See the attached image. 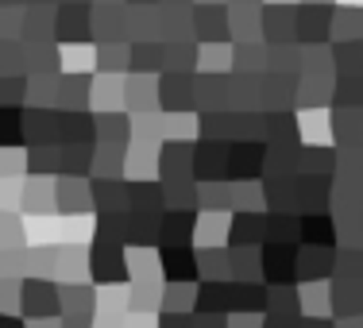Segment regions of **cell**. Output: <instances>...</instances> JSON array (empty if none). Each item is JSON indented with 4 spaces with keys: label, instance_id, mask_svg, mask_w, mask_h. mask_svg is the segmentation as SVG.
Instances as JSON below:
<instances>
[{
    "label": "cell",
    "instance_id": "cell-1",
    "mask_svg": "<svg viewBox=\"0 0 363 328\" xmlns=\"http://www.w3.org/2000/svg\"><path fill=\"white\" fill-rule=\"evenodd\" d=\"M0 328H20L16 321H8V317H0Z\"/></svg>",
    "mask_w": 363,
    "mask_h": 328
}]
</instances>
